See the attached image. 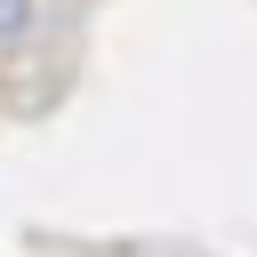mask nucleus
<instances>
[{
  "mask_svg": "<svg viewBox=\"0 0 257 257\" xmlns=\"http://www.w3.org/2000/svg\"><path fill=\"white\" fill-rule=\"evenodd\" d=\"M16 16H24V0H0V32H8V24H16Z\"/></svg>",
  "mask_w": 257,
  "mask_h": 257,
  "instance_id": "f257e3e1",
  "label": "nucleus"
}]
</instances>
